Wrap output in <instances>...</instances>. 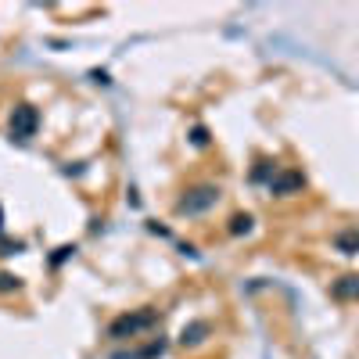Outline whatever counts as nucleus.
Instances as JSON below:
<instances>
[{"label":"nucleus","instance_id":"f257e3e1","mask_svg":"<svg viewBox=\"0 0 359 359\" xmlns=\"http://www.w3.org/2000/svg\"><path fill=\"white\" fill-rule=\"evenodd\" d=\"M216 201H219V187L216 184H198V187L187 191V198H180L176 212L180 216H198V212H208Z\"/></svg>","mask_w":359,"mask_h":359},{"label":"nucleus","instance_id":"f03ea898","mask_svg":"<svg viewBox=\"0 0 359 359\" xmlns=\"http://www.w3.org/2000/svg\"><path fill=\"white\" fill-rule=\"evenodd\" d=\"M158 320V313L155 309H144V313H126V316H118L111 327H108V334L111 338H133V334H140V331H147V327H151Z\"/></svg>","mask_w":359,"mask_h":359},{"label":"nucleus","instance_id":"7ed1b4c3","mask_svg":"<svg viewBox=\"0 0 359 359\" xmlns=\"http://www.w3.org/2000/svg\"><path fill=\"white\" fill-rule=\"evenodd\" d=\"M36 130H40V111L33 104H18L11 111V137L29 140V137H36Z\"/></svg>","mask_w":359,"mask_h":359},{"label":"nucleus","instance_id":"20e7f679","mask_svg":"<svg viewBox=\"0 0 359 359\" xmlns=\"http://www.w3.org/2000/svg\"><path fill=\"white\" fill-rule=\"evenodd\" d=\"M306 187V176L298 169H273V176H269V191L273 194H294Z\"/></svg>","mask_w":359,"mask_h":359},{"label":"nucleus","instance_id":"39448f33","mask_svg":"<svg viewBox=\"0 0 359 359\" xmlns=\"http://www.w3.org/2000/svg\"><path fill=\"white\" fill-rule=\"evenodd\" d=\"M334 245H338V252L355 255V252H359V230H355V226H352V230H341V233L334 237Z\"/></svg>","mask_w":359,"mask_h":359},{"label":"nucleus","instance_id":"423d86ee","mask_svg":"<svg viewBox=\"0 0 359 359\" xmlns=\"http://www.w3.org/2000/svg\"><path fill=\"white\" fill-rule=\"evenodd\" d=\"M331 291H334V298H359V277H341Z\"/></svg>","mask_w":359,"mask_h":359},{"label":"nucleus","instance_id":"0eeeda50","mask_svg":"<svg viewBox=\"0 0 359 359\" xmlns=\"http://www.w3.org/2000/svg\"><path fill=\"white\" fill-rule=\"evenodd\" d=\"M205 331H208V323H194V327H184V345H198Z\"/></svg>","mask_w":359,"mask_h":359},{"label":"nucleus","instance_id":"6e6552de","mask_svg":"<svg viewBox=\"0 0 359 359\" xmlns=\"http://www.w3.org/2000/svg\"><path fill=\"white\" fill-rule=\"evenodd\" d=\"M252 230V216H233L230 219V233H248Z\"/></svg>","mask_w":359,"mask_h":359},{"label":"nucleus","instance_id":"1a4fd4ad","mask_svg":"<svg viewBox=\"0 0 359 359\" xmlns=\"http://www.w3.org/2000/svg\"><path fill=\"white\" fill-rule=\"evenodd\" d=\"M18 287V277H11V273H0V291H15Z\"/></svg>","mask_w":359,"mask_h":359},{"label":"nucleus","instance_id":"9d476101","mask_svg":"<svg viewBox=\"0 0 359 359\" xmlns=\"http://www.w3.org/2000/svg\"><path fill=\"white\" fill-rule=\"evenodd\" d=\"M194 144H208V133H205V126H198V130H194Z\"/></svg>","mask_w":359,"mask_h":359}]
</instances>
